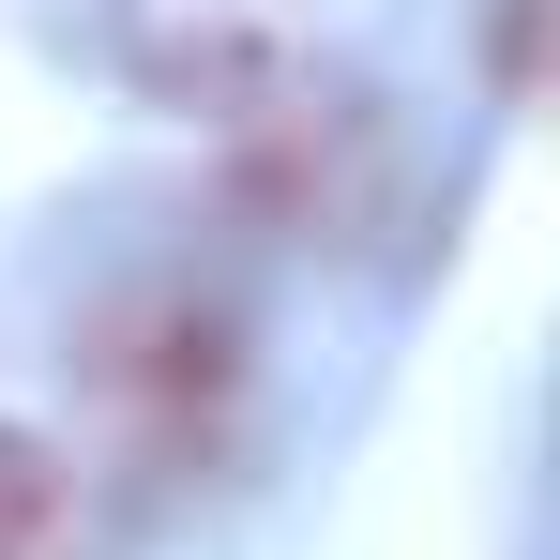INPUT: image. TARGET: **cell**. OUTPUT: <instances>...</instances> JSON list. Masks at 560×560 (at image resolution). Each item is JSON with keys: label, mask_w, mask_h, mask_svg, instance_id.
I'll return each mask as SVG.
<instances>
[{"label": "cell", "mask_w": 560, "mask_h": 560, "mask_svg": "<svg viewBox=\"0 0 560 560\" xmlns=\"http://www.w3.org/2000/svg\"><path fill=\"white\" fill-rule=\"evenodd\" d=\"M106 394L152 424V455H197L228 424V318L197 303H121L106 318Z\"/></svg>", "instance_id": "obj_2"}, {"label": "cell", "mask_w": 560, "mask_h": 560, "mask_svg": "<svg viewBox=\"0 0 560 560\" xmlns=\"http://www.w3.org/2000/svg\"><path fill=\"white\" fill-rule=\"evenodd\" d=\"M92 515H77V469L46 455L31 424H0V560H77Z\"/></svg>", "instance_id": "obj_3"}, {"label": "cell", "mask_w": 560, "mask_h": 560, "mask_svg": "<svg viewBox=\"0 0 560 560\" xmlns=\"http://www.w3.org/2000/svg\"><path fill=\"white\" fill-rule=\"evenodd\" d=\"M106 46L197 121H273L318 61V0H106Z\"/></svg>", "instance_id": "obj_1"}]
</instances>
